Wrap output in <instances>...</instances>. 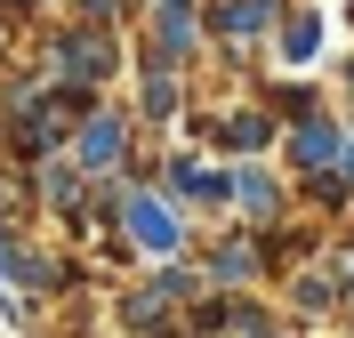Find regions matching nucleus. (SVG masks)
<instances>
[{"instance_id": "20e7f679", "label": "nucleus", "mask_w": 354, "mask_h": 338, "mask_svg": "<svg viewBox=\"0 0 354 338\" xmlns=\"http://www.w3.org/2000/svg\"><path fill=\"white\" fill-rule=\"evenodd\" d=\"M274 17H282V0H218V8H209V24H218L225 41H258Z\"/></svg>"}, {"instance_id": "1a4fd4ad", "label": "nucleus", "mask_w": 354, "mask_h": 338, "mask_svg": "<svg viewBox=\"0 0 354 338\" xmlns=\"http://www.w3.org/2000/svg\"><path fill=\"white\" fill-rule=\"evenodd\" d=\"M225 145H242V153H250V145H266V121H258V113H242V121H225Z\"/></svg>"}, {"instance_id": "0eeeda50", "label": "nucleus", "mask_w": 354, "mask_h": 338, "mask_svg": "<svg viewBox=\"0 0 354 338\" xmlns=\"http://www.w3.org/2000/svg\"><path fill=\"white\" fill-rule=\"evenodd\" d=\"M169 185H177V194H194V202H225V178H209V169H194V161H177Z\"/></svg>"}, {"instance_id": "f03ea898", "label": "nucleus", "mask_w": 354, "mask_h": 338, "mask_svg": "<svg viewBox=\"0 0 354 338\" xmlns=\"http://www.w3.org/2000/svg\"><path fill=\"white\" fill-rule=\"evenodd\" d=\"M121 153H129V121H121V113H81L73 161H81V169H121Z\"/></svg>"}, {"instance_id": "7ed1b4c3", "label": "nucleus", "mask_w": 354, "mask_h": 338, "mask_svg": "<svg viewBox=\"0 0 354 338\" xmlns=\"http://www.w3.org/2000/svg\"><path fill=\"white\" fill-rule=\"evenodd\" d=\"M121 218H129V242L161 250V258H169V250L185 242V225H177V209H169V202H153V194H129V202H121Z\"/></svg>"}, {"instance_id": "f257e3e1", "label": "nucleus", "mask_w": 354, "mask_h": 338, "mask_svg": "<svg viewBox=\"0 0 354 338\" xmlns=\"http://www.w3.org/2000/svg\"><path fill=\"white\" fill-rule=\"evenodd\" d=\"M57 65H65V89H97V81L113 73V32H105V24L65 32V41H57Z\"/></svg>"}, {"instance_id": "39448f33", "label": "nucleus", "mask_w": 354, "mask_h": 338, "mask_svg": "<svg viewBox=\"0 0 354 338\" xmlns=\"http://www.w3.org/2000/svg\"><path fill=\"white\" fill-rule=\"evenodd\" d=\"M338 153H346L338 121H306V129L290 137V161H298V169H314V178H322V169H338Z\"/></svg>"}, {"instance_id": "6e6552de", "label": "nucleus", "mask_w": 354, "mask_h": 338, "mask_svg": "<svg viewBox=\"0 0 354 338\" xmlns=\"http://www.w3.org/2000/svg\"><path fill=\"white\" fill-rule=\"evenodd\" d=\"M225 194H234V202H242V209H258V218H266V209H274V185H266L258 169H234V178H225Z\"/></svg>"}, {"instance_id": "9d476101", "label": "nucleus", "mask_w": 354, "mask_h": 338, "mask_svg": "<svg viewBox=\"0 0 354 338\" xmlns=\"http://www.w3.org/2000/svg\"><path fill=\"white\" fill-rule=\"evenodd\" d=\"M145 113H177V81H169V73L145 81Z\"/></svg>"}, {"instance_id": "423d86ee", "label": "nucleus", "mask_w": 354, "mask_h": 338, "mask_svg": "<svg viewBox=\"0 0 354 338\" xmlns=\"http://www.w3.org/2000/svg\"><path fill=\"white\" fill-rule=\"evenodd\" d=\"M314 48H322V17H282V57L290 65H306Z\"/></svg>"}]
</instances>
